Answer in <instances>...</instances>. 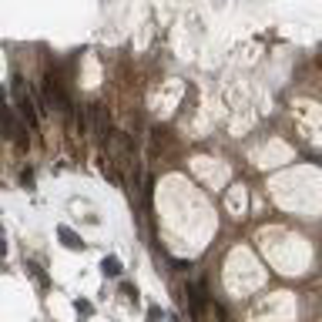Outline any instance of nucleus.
<instances>
[{
  "mask_svg": "<svg viewBox=\"0 0 322 322\" xmlns=\"http://www.w3.org/2000/svg\"><path fill=\"white\" fill-rule=\"evenodd\" d=\"M148 319H151V322H161V309H158V305H151V309H148Z\"/></svg>",
  "mask_w": 322,
  "mask_h": 322,
  "instance_id": "nucleus-8",
  "label": "nucleus"
},
{
  "mask_svg": "<svg viewBox=\"0 0 322 322\" xmlns=\"http://www.w3.org/2000/svg\"><path fill=\"white\" fill-rule=\"evenodd\" d=\"M0 134L4 138H11V141H17L21 148H27V124L14 114V108L7 104V91L0 88Z\"/></svg>",
  "mask_w": 322,
  "mask_h": 322,
  "instance_id": "nucleus-1",
  "label": "nucleus"
},
{
  "mask_svg": "<svg viewBox=\"0 0 322 322\" xmlns=\"http://www.w3.org/2000/svg\"><path fill=\"white\" fill-rule=\"evenodd\" d=\"M4 252H7V245H4V238H0V255H4Z\"/></svg>",
  "mask_w": 322,
  "mask_h": 322,
  "instance_id": "nucleus-9",
  "label": "nucleus"
},
{
  "mask_svg": "<svg viewBox=\"0 0 322 322\" xmlns=\"http://www.w3.org/2000/svg\"><path fill=\"white\" fill-rule=\"evenodd\" d=\"M101 272H104L108 278H118V275H121V262H118L114 255H104V258H101Z\"/></svg>",
  "mask_w": 322,
  "mask_h": 322,
  "instance_id": "nucleus-5",
  "label": "nucleus"
},
{
  "mask_svg": "<svg viewBox=\"0 0 322 322\" xmlns=\"http://www.w3.org/2000/svg\"><path fill=\"white\" fill-rule=\"evenodd\" d=\"M74 309L81 312V315H91V302H84V299H78L74 302Z\"/></svg>",
  "mask_w": 322,
  "mask_h": 322,
  "instance_id": "nucleus-6",
  "label": "nucleus"
},
{
  "mask_svg": "<svg viewBox=\"0 0 322 322\" xmlns=\"http://www.w3.org/2000/svg\"><path fill=\"white\" fill-rule=\"evenodd\" d=\"M171 265H175V272H188L191 262H181V258H171Z\"/></svg>",
  "mask_w": 322,
  "mask_h": 322,
  "instance_id": "nucleus-7",
  "label": "nucleus"
},
{
  "mask_svg": "<svg viewBox=\"0 0 322 322\" xmlns=\"http://www.w3.org/2000/svg\"><path fill=\"white\" fill-rule=\"evenodd\" d=\"M57 235H61V242H64L67 248H71V252H78V248H84V242H81V238H78L74 232H71L67 225H61V228H57Z\"/></svg>",
  "mask_w": 322,
  "mask_h": 322,
  "instance_id": "nucleus-4",
  "label": "nucleus"
},
{
  "mask_svg": "<svg viewBox=\"0 0 322 322\" xmlns=\"http://www.w3.org/2000/svg\"><path fill=\"white\" fill-rule=\"evenodd\" d=\"M185 295H188L191 315H195V319H201V312H205V285H201V282H191L188 289H185Z\"/></svg>",
  "mask_w": 322,
  "mask_h": 322,
  "instance_id": "nucleus-3",
  "label": "nucleus"
},
{
  "mask_svg": "<svg viewBox=\"0 0 322 322\" xmlns=\"http://www.w3.org/2000/svg\"><path fill=\"white\" fill-rule=\"evenodd\" d=\"M11 81H14V98H17V114H21V121L27 124V128H37L41 114H37V101H34V94L24 88V78H21V74H14Z\"/></svg>",
  "mask_w": 322,
  "mask_h": 322,
  "instance_id": "nucleus-2",
  "label": "nucleus"
}]
</instances>
